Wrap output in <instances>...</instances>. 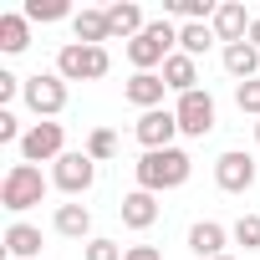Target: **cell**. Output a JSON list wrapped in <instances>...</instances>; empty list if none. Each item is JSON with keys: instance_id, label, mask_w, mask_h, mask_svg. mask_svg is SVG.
<instances>
[{"instance_id": "6da1fadb", "label": "cell", "mask_w": 260, "mask_h": 260, "mask_svg": "<svg viewBox=\"0 0 260 260\" xmlns=\"http://www.w3.org/2000/svg\"><path fill=\"white\" fill-rule=\"evenodd\" d=\"M189 169H194V158H189L184 148L143 153V158H138V189H148V194H158V189H179V184L189 179Z\"/></svg>"}, {"instance_id": "7a4b0ae2", "label": "cell", "mask_w": 260, "mask_h": 260, "mask_svg": "<svg viewBox=\"0 0 260 260\" xmlns=\"http://www.w3.org/2000/svg\"><path fill=\"white\" fill-rule=\"evenodd\" d=\"M107 67H112L107 46H82V41L61 46V56H56V77L61 82H97V77H107Z\"/></svg>"}, {"instance_id": "3957f363", "label": "cell", "mask_w": 260, "mask_h": 260, "mask_svg": "<svg viewBox=\"0 0 260 260\" xmlns=\"http://www.w3.org/2000/svg\"><path fill=\"white\" fill-rule=\"evenodd\" d=\"M174 41H179V31L169 21H148V31L138 41H127V61H133L138 72H153V67H164L174 56Z\"/></svg>"}, {"instance_id": "277c9868", "label": "cell", "mask_w": 260, "mask_h": 260, "mask_svg": "<svg viewBox=\"0 0 260 260\" xmlns=\"http://www.w3.org/2000/svg\"><path fill=\"white\" fill-rule=\"evenodd\" d=\"M41 194H46V179H41V169H36V164H16V169L6 174V184H0V204H6L11 214H21V209L41 204Z\"/></svg>"}, {"instance_id": "5b68a950", "label": "cell", "mask_w": 260, "mask_h": 260, "mask_svg": "<svg viewBox=\"0 0 260 260\" xmlns=\"http://www.w3.org/2000/svg\"><path fill=\"white\" fill-rule=\"evenodd\" d=\"M21 97H26V107H31L36 117H56V112L67 107V82H61L56 72H36V77H26Z\"/></svg>"}, {"instance_id": "8992f818", "label": "cell", "mask_w": 260, "mask_h": 260, "mask_svg": "<svg viewBox=\"0 0 260 260\" xmlns=\"http://www.w3.org/2000/svg\"><path fill=\"white\" fill-rule=\"evenodd\" d=\"M51 184H56L61 194H87V189L97 184V158H92V153H61Z\"/></svg>"}, {"instance_id": "52a82bcc", "label": "cell", "mask_w": 260, "mask_h": 260, "mask_svg": "<svg viewBox=\"0 0 260 260\" xmlns=\"http://www.w3.org/2000/svg\"><path fill=\"white\" fill-rule=\"evenodd\" d=\"M174 117H179V133H189V138H204L209 127H214V97L194 87V92H184V97H179Z\"/></svg>"}, {"instance_id": "ba28073f", "label": "cell", "mask_w": 260, "mask_h": 260, "mask_svg": "<svg viewBox=\"0 0 260 260\" xmlns=\"http://www.w3.org/2000/svg\"><path fill=\"white\" fill-rule=\"evenodd\" d=\"M214 184H219L224 194H245V189L255 184V158L240 153V148L219 153V158H214Z\"/></svg>"}, {"instance_id": "9c48e42d", "label": "cell", "mask_w": 260, "mask_h": 260, "mask_svg": "<svg viewBox=\"0 0 260 260\" xmlns=\"http://www.w3.org/2000/svg\"><path fill=\"white\" fill-rule=\"evenodd\" d=\"M133 133H138V143H143L148 153H158V148H174V133H179V117H174L169 107H153V112H143V117L133 122Z\"/></svg>"}, {"instance_id": "30bf717a", "label": "cell", "mask_w": 260, "mask_h": 260, "mask_svg": "<svg viewBox=\"0 0 260 260\" xmlns=\"http://www.w3.org/2000/svg\"><path fill=\"white\" fill-rule=\"evenodd\" d=\"M61 122H36L31 133L21 138V158L26 164H41V158H61Z\"/></svg>"}, {"instance_id": "8fae6325", "label": "cell", "mask_w": 260, "mask_h": 260, "mask_svg": "<svg viewBox=\"0 0 260 260\" xmlns=\"http://www.w3.org/2000/svg\"><path fill=\"white\" fill-rule=\"evenodd\" d=\"M164 92H169V82H164L158 72H138L133 82H127V87H122V97H127V102H133V107H143V112H153V107L164 102Z\"/></svg>"}, {"instance_id": "7c38bea8", "label": "cell", "mask_w": 260, "mask_h": 260, "mask_svg": "<svg viewBox=\"0 0 260 260\" xmlns=\"http://www.w3.org/2000/svg\"><path fill=\"white\" fill-rule=\"evenodd\" d=\"M245 36H250V16H245V6H235V0H230V6H219V11H214V41L240 46Z\"/></svg>"}, {"instance_id": "4fadbf2b", "label": "cell", "mask_w": 260, "mask_h": 260, "mask_svg": "<svg viewBox=\"0 0 260 260\" xmlns=\"http://www.w3.org/2000/svg\"><path fill=\"white\" fill-rule=\"evenodd\" d=\"M117 214H122V224H127V230H148V224L158 219V199H153L148 189H133V194L117 204Z\"/></svg>"}, {"instance_id": "5bb4252c", "label": "cell", "mask_w": 260, "mask_h": 260, "mask_svg": "<svg viewBox=\"0 0 260 260\" xmlns=\"http://www.w3.org/2000/svg\"><path fill=\"white\" fill-rule=\"evenodd\" d=\"M107 26H112V36H143L148 31V21H143V11L133 6V0H117V6H107Z\"/></svg>"}, {"instance_id": "9a60e30c", "label": "cell", "mask_w": 260, "mask_h": 260, "mask_svg": "<svg viewBox=\"0 0 260 260\" xmlns=\"http://www.w3.org/2000/svg\"><path fill=\"white\" fill-rule=\"evenodd\" d=\"M189 250H194L199 260H219V250H224V224L199 219V224L189 230Z\"/></svg>"}, {"instance_id": "2e32d148", "label": "cell", "mask_w": 260, "mask_h": 260, "mask_svg": "<svg viewBox=\"0 0 260 260\" xmlns=\"http://www.w3.org/2000/svg\"><path fill=\"white\" fill-rule=\"evenodd\" d=\"M72 31H77V41H82V46H102V41H112V26H107V11H77Z\"/></svg>"}, {"instance_id": "e0dca14e", "label": "cell", "mask_w": 260, "mask_h": 260, "mask_svg": "<svg viewBox=\"0 0 260 260\" xmlns=\"http://www.w3.org/2000/svg\"><path fill=\"white\" fill-rule=\"evenodd\" d=\"M164 82L184 97V92H194V82H199V67H194V56H184V51H174L169 61H164Z\"/></svg>"}, {"instance_id": "ac0fdd59", "label": "cell", "mask_w": 260, "mask_h": 260, "mask_svg": "<svg viewBox=\"0 0 260 260\" xmlns=\"http://www.w3.org/2000/svg\"><path fill=\"white\" fill-rule=\"evenodd\" d=\"M255 67H260V51H255L250 41H240V46H224V72H230V77H240V82H255Z\"/></svg>"}, {"instance_id": "d6986e66", "label": "cell", "mask_w": 260, "mask_h": 260, "mask_svg": "<svg viewBox=\"0 0 260 260\" xmlns=\"http://www.w3.org/2000/svg\"><path fill=\"white\" fill-rule=\"evenodd\" d=\"M6 250H11L16 260H31V255L41 250V230H36V224H21V219H16V224L6 230Z\"/></svg>"}, {"instance_id": "ffe728a7", "label": "cell", "mask_w": 260, "mask_h": 260, "mask_svg": "<svg viewBox=\"0 0 260 260\" xmlns=\"http://www.w3.org/2000/svg\"><path fill=\"white\" fill-rule=\"evenodd\" d=\"M92 230V214H87V204H61L56 209V235H67V240H82Z\"/></svg>"}, {"instance_id": "44dd1931", "label": "cell", "mask_w": 260, "mask_h": 260, "mask_svg": "<svg viewBox=\"0 0 260 260\" xmlns=\"http://www.w3.org/2000/svg\"><path fill=\"white\" fill-rule=\"evenodd\" d=\"M31 46V26H26V16H0V51H26Z\"/></svg>"}, {"instance_id": "7402d4cb", "label": "cell", "mask_w": 260, "mask_h": 260, "mask_svg": "<svg viewBox=\"0 0 260 260\" xmlns=\"http://www.w3.org/2000/svg\"><path fill=\"white\" fill-rule=\"evenodd\" d=\"M209 41H214V31H209L204 21L179 26V46H184V56H204V51H209Z\"/></svg>"}, {"instance_id": "603a6c76", "label": "cell", "mask_w": 260, "mask_h": 260, "mask_svg": "<svg viewBox=\"0 0 260 260\" xmlns=\"http://www.w3.org/2000/svg\"><path fill=\"white\" fill-rule=\"evenodd\" d=\"M67 0H26V21H61Z\"/></svg>"}, {"instance_id": "cb8c5ba5", "label": "cell", "mask_w": 260, "mask_h": 260, "mask_svg": "<svg viewBox=\"0 0 260 260\" xmlns=\"http://www.w3.org/2000/svg\"><path fill=\"white\" fill-rule=\"evenodd\" d=\"M169 11H174V16H184V21L194 26V21H204V16H214L219 6H209V0H169Z\"/></svg>"}, {"instance_id": "d4e9b609", "label": "cell", "mask_w": 260, "mask_h": 260, "mask_svg": "<svg viewBox=\"0 0 260 260\" xmlns=\"http://www.w3.org/2000/svg\"><path fill=\"white\" fill-rule=\"evenodd\" d=\"M235 240H240L245 250H260V214H240V219H235Z\"/></svg>"}, {"instance_id": "484cf974", "label": "cell", "mask_w": 260, "mask_h": 260, "mask_svg": "<svg viewBox=\"0 0 260 260\" xmlns=\"http://www.w3.org/2000/svg\"><path fill=\"white\" fill-rule=\"evenodd\" d=\"M87 153H92V158H97V164H102V158H112V153H117V138H112V127H97V133H92V138H87Z\"/></svg>"}, {"instance_id": "4316f807", "label": "cell", "mask_w": 260, "mask_h": 260, "mask_svg": "<svg viewBox=\"0 0 260 260\" xmlns=\"http://www.w3.org/2000/svg\"><path fill=\"white\" fill-rule=\"evenodd\" d=\"M235 102H240V112H255L260 117V82H240L235 87Z\"/></svg>"}, {"instance_id": "83f0119b", "label": "cell", "mask_w": 260, "mask_h": 260, "mask_svg": "<svg viewBox=\"0 0 260 260\" xmlns=\"http://www.w3.org/2000/svg\"><path fill=\"white\" fill-rule=\"evenodd\" d=\"M87 260H127V255H122L112 240H92V245H87Z\"/></svg>"}, {"instance_id": "f1b7e54d", "label": "cell", "mask_w": 260, "mask_h": 260, "mask_svg": "<svg viewBox=\"0 0 260 260\" xmlns=\"http://www.w3.org/2000/svg\"><path fill=\"white\" fill-rule=\"evenodd\" d=\"M16 138H26V133H21V122H16V112L0 107V143H16Z\"/></svg>"}, {"instance_id": "f546056e", "label": "cell", "mask_w": 260, "mask_h": 260, "mask_svg": "<svg viewBox=\"0 0 260 260\" xmlns=\"http://www.w3.org/2000/svg\"><path fill=\"white\" fill-rule=\"evenodd\" d=\"M16 87H26L21 77H11V72H0V102H11L16 97Z\"/></svg>"}, {"instance_id": "4dcf8cb0", "label": "cell", "mask_w": 260, "mask_h": 260, "mask_svg": "<svg viewBox=\"0 0 260 260\" xmlns=\"http://www.w3.org/2000/svg\"><path fill=\"white\" fill-rule=\"evenodd\" d=\"M127 260H164L153 245H133V250H127Z\"/></svg>"}, {"instance_id": "1f68e13d", "label": "cell", "mask_w": 260, "mask_h": 260, "mask_svg": "<svg viewBox=\"0 0 260 260\" xmlns=\"http://www.w3.org/2000/svg\"><path fill=\"white\" fill-rule=\"evenodd\" d=\"M250 46H255V51H260V16H255V21H250Z\"/></svg>"}, {"instance_id": "d6a6232c", "label": "cell", "mask_w": 260, "mask_h": 260, "mask_svg": "<svg viewBox=\"0 0 260 260\" xmlns=\"http://www.w3.org/2000/svg\"><path fill=\"white\" fill-rule=\"evenodd\" d=\"M255 143H260V122H255Z\"/></svg>"}, {"instance_id": "836d02e7", "label": "cell", "mask_w": 260, "mask_h": 260, "mask_svg": "<svg viewBox=\"0 0 260 260\" xmlns=\"http://www.w3.org/2000/svg\"><path fill=\"white\" fill-rule=\"evenodd\" d=\"M219 260H230V255H219Z\"/></svg>"}]
</instances>
